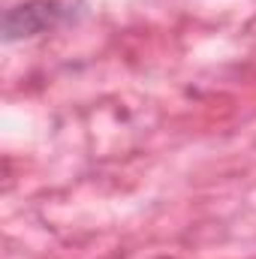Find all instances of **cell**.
<instances>
[{
    "mask_svg": "<svg viewBox=\"0 0 256 259\" xmlns=\"http://www.w3.org/2000/svg\"><path fill=\"white\" fill-rule=\"evenodd\" d=\"M66 6L58 0H30V3H21V6H12L3 18V33L6 39H21V36H36L42 30H52L64 21Z\"/></svg>",
    "mask_w": 256,
    "mask_h": 259,
    "instance_id": "6da1fadb",
    "label": "cell"
}]
</instances>
